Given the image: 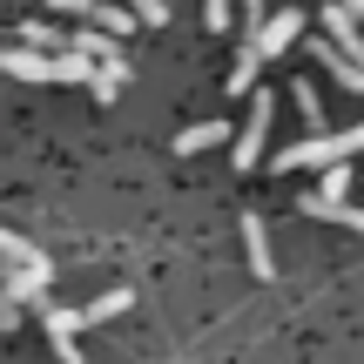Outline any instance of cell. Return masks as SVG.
Here are the masks:
<instances>
[{
	"label": "cell",
	"instance_id": "obj_1",
	"mask_svg": "<svg viewBox=\"0 0 364 364\" xmlns=\"http://www.w3.org/2000/svg\"><path fill=\"white\" fill-rule=\"evenodd\" d=\"M364 149V122H351V129H331V135H311V142L284 149L277 156V169H331V162H351Z\"/></svg>",
	"mask_w": 364,
	"mask_h": 364
},
{
	"label": "cell",
	"instance_id": "obj_2",
	"mask_svg": "<svg viewBox=\"0 0 364 364\" xmlns=\"http://www.w3.org/2000/svg\"><path fill=\"white\" fill-rule=\"evenodd\" d=\"M263 135H270V95H257V102H250V122H243V135H236V169H257L263 162Z\"/></svg>",
	"mask_w": 364,
	"mask_h": 364
},
{
	"label": "cell",
	"instance_id": "obj_3",
	"mask_svg": "<svg viewBox=\"0 0 364 364\" xmlns=\"http://www.w3.org/2000/svg\"><path fill=\"white\" fill-rule=\"evenodd\" d=\"M0 68L14 81H61V54H41V48H0Z\"/></svg>",
	"mask_w": 364,
	"mask_h": 364
},
{
	"label": "cell",
	"instance_id": "obj_4",
	"mask_svg": "<svg viewBox=\"0 0 364 364\" xmlns=\"http://www.w3.org/2000/svg\"><path fill=\"white\" fill-rule=\"evenodd\" d=\"M297 34H304V14H297V7H284V14H270V21H263V34L250 41V48H257L263 61H277V54H284Z\"/></svg>",
	"mask_w": 364,
	"mask_h": 364
},
{
	"label": "cell",
	"instance_id": "obj_5",
	"mask_svg": "<svg viewBox=\"0 0 364 364\" xmlns=\"http://www.w3.org/2000/svg\"><path fill=\"white\" fill-rule=\"evenodd\" d=\"M41 317H48V344H54V358L61 364H81V344H75V311H54V304H41Z\"/></svg>",
	"mask_w": 364,
	"mask_h": 364
},
{
	"label": "cell",
	"instance_id": "obj_6",
	"mask_svg": "<svg viewBox=\"0 0 364 364\" xmlns=\"http://www.w3.org/2000/svg\"><path fill=\"white\" fill-rule=\"evenodd\" d=\"M311 54H317V68H324V75L344 81V88H364V61H351L338 41H311Z\"/></svg>",
	"mask_w": 364,
	"mask_h": 364
},
{
	"label": "cell",
	"instance_id": "obj_7",
	"mask_svg": "<svg viewBox=\"0 0 364 364\" xmlns=\"http://www.w3.org/2000/svg\"><path fill=\"white\" fill-rule=\"evenodd\" d=\"M324 34L338 41V48L351 54V61H364V34H358V14L344 7V0H338V7H324Z\"/></svg>",
	"mask_w": 364,
	"mask_h": 364
},
{
	"label": "cell",
	"instance_id": "obj_8",
	"mask_svg": "<svg viewBox=\"0 0 364 364\" xmlns=\"http://www.w3.org/2000/svg\"><path fill=\"white\" fill-rule=\"evenodd\" d=\"M304 216H317V223H344V230L364 236V209H351L344 196H304Z\"/></svg>",
	"mask_w": 364,
	"mask_h": 364
},
{
	"label": "cell",
	"instance_id": "obj_9",
	"mask_svg": "<svg viewBox=\"0 0 364 364\" xmlns=\"http://www.w3.org/2000/svg\"><path fill=\"white\" fill-rule=\"evenodd\" d=\"M243 250H250V270L270 284V277H277V257H270V230H263V216H243Z\"/></svg>",
	"mask_w": 364,
	"mask_h": 364
},
{
	"label": "cell",
	"instance_id": "obj_10",
	"mask_svg": "<svg viewBox=\"0 0 364 364\" xmlns=\"http://www.w3.org/2000/svg\"><path fill=\"white\" fill-rule=\"evenodd\" d=\"M0 290H7L14 304H34V311H41V304H48V270H14V263H7V284H0Z\"/></svg>",
	"mask_w": 364,
	"mask_h": 364
},
{
	"label": "cell",
	"instance_id": "obj_11",
	"mask_svg": "<svg viewBox=\"0 0 364 364\" xmlns=\"http://www.w3.org/2000/svg\"><path fill=\"white\" fill-rule=\"evenodd\" d=\"M75 54H88V61H102V68H129V61H122V48H115V34H102V27H81V34H75Z\"/></svg>",
	"mask_w": 364,
	"mask_h": 364
},
{
	"label": "cell",
	"instance_id": "obj_12",
	"mask_svg": "<svg viewBox=\"0 0 364 364\" xmlns=\"http://www.w3.org/2000/svg\"><path fill=\"white\" fill-rule=\"evenodd\" d=\"M122 311H129V290H102L95 304H81V311H75V324L88 331V324H108V317H122Z\"/></svg>",
	"mask_w": 364,
	"mask_h": 364
},
{
	"label": "cell",
	"instance_id": "obj_13",
	"mask_svg": "<svg viewBox=\"0 0 364 364\" xmlns=\"http://www.w3.org/2000/svg\"><path fill=\"white\" fill-rule=\"evenodd\" d=\"M21 48H41V54H68V48H75V34H61V27H48V21H27V27H21Z\"/></svg>",
	"mask_w": 364,
	"mask_h": 364
},
{
	"label": "cell",
	"instance_id": "obj_14",
	"mask_svg": "<svg viewBox=\"0 0 364 364\" xmlns=\"http://www.w3.org/2000/svg\"><path fill=\"white\" fill-rule=\"evenodd\" d=\"M0 257H7L14 270H48V257H41L27 236H14V230H0Z\"/></svg>",
	"mask_w": 364,
	"mask_h": 364
},
{
	"label": "cell",
	"instance_id": "obj_15",
	"mask_svg": "<svg viewBox=\"0 0 364 364\" xmlns=\"http://www.w3.org/2000/svg\"><path fill=\"white\" fill-rule=\"evenodd\" d=\"M216 142H230V129H223V122H189V129L176 135L182 156H196V149H216Z\"/></svg>",
	"mask_w": 364,
	"mask_h": 364
},
{
	"label": "cell",
	"instance_id": "obj_16",
	"mask_svg": "<svg viewBox=\"0 0 364 364\" xmlns=\"http://www.w3.org/2000/svg\"><path fill=\"white\" fill-rule=\"evenodd\" d=\"M257 68H263V54L243 41V54H236V68H230V95H250V88H257Z\"/></svg>",
	"mask_w": 364,
	"mask_h": 364
},
{
	"label": "cell",
	"instance_id": "obj_17",
	"mask_svg": "<svg viewBox=\"0 0 364 364\" xmlns=\"http://www.w3.org/2000/svg\"><path fill=\"white\" fill-rule=\"evenodd\" d=\"M290 95H297V108H304V122H311V129H317V122H324V95H317L311 81H297V88H290Z\"/></svg>",
	"mask_w": 364,
	"mask_h": 364
},
{
	"label": "cell",
	"instance_id": "obj_18",
	"mask_svg": "<svg viewBox=\"0 0 364 364\" xmlns=\"http://www.w3.org/2000/svg\"><path fill=\"white\" fill-rule=\"evenodd\" d=\"M122 7H129L135 21H149V27H162V21H169V7H162V0H122Z\"/></svg>",
	"mask_w": 364,
	"mask_h": 364
},
{
	"label": "cell",
	"instance_id": "obj_19",
	"mask_svg": "<svg viewBox=\"0 0 364 364\" xmlns=\"http://www.w3.org/2000/svg\"><path fill=\"white\" fill-rule=\"evenodd\" d=\"M344 189H351V169H344V162H331L324 182H317V196H344Z\"/></svg>",
	"mask_w": 364,
	"mask_h": 364
},
{
	"label": "cell",
	"instance_id": "obj_20",
	"mask_svg": "<svg viewBox=\"0 0 364 364\" xmlns=\"http://www.w3.org/2000/svg\"><path fill=\"white\" fill-rule=\"evenodd\" d=\"M203 21L209 27H230V0H203Z\"/></svg>",
	"mask_w": 364,
	"mask_h": 364
},
{
	"label": "cell",
	"instance_id": "obj_21",
	"mask_svg": "<svg viewBox=\"0 0 364 364\" xmlns=\"http://www.w3.org/2000/svg\"><path fill=\"white\" fill-rule=\"evenodd\" d=\"M14 324H21V304H14L7 290H0V331H14Z\"/></svg>",
	"mask_w": 364,
	"mask_h": 364
},
{
	"label": "cell",
	"instance_id": "obj_22",
	"mask_svg": "<svg viewBox=\"0 0 364 364\" xmlns=\"http://www.w3.org/2000/svg\"><path fill=\"white\" fill-rule=\"evenodd\" d=\"M344 7H351V14H364V0H344Z\"/></svg>",
	"mask_w": 364,
	"mask_h": 364
}]
</instances>
